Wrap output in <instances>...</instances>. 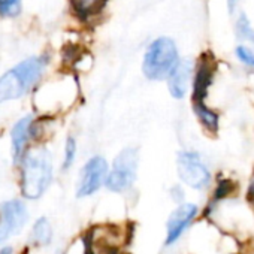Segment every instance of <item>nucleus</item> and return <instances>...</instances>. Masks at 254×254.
<instances>
[{"mask_svg": "<svg viewBox=\"0 0 254 254\" xmlns=\"http://www.w3.org/2000/svg\"><path fill=\"white\" fill-rule=\"evenodd\" d=\"M18 186L23 199L38 200L54 180L53 153L45 145H32L18 162Z\"/></svg>", "mask_w": 254, "mask_h": 254, "instance_id": "2", "label": "nucleus"}, {"mask_svg": "<svg viewBox=\"0 0 254 254\" xmlns=\"http://www.w3.org/2000/svg\"><path fill=\"white\" fill-rule=\"evenodd\" d=\"M250 194H251V196H254V177H253L251 184H250Z\"/></svg>", "mask_w": 254, "mask_h": 254, "instance_id": "23", "label": "nucleus"}, {"mask_svg": "<svg viewBox=\"0 0 254 254\" xmlns=\"http://www.w3.org/2000/svg\"><path fill=\"white\" fill-rule=\"evenodd\" d=\"M78 156V142L73 135H69L64 141L63 147V160H62V171L67 172L73 168Z\"/></svg>", "mask_w": 254, "mask_h": 254, "instance_id": "15", "label": "nucleus"}, {"mask_svg": "<svg viewBox=\"0 0 254 254\" xmlns=\"http://www.w3.org/2000/svg\"><path fill=\"white\" fill-rule=\"evenodd\" d=\"M138 168H139V148L124 147L114 157L103 187H106L111 193H117V194L129 191L136 183Z\"/></svg>", "mask_w": 254, "mask_h": 254, "instance_id": "4", "label": "nucleus"}, {"mask_svg": "<svg viewBox=\"0 0 254 254\" xmlns=\"http://www.w3.org/2000/svg\"><path fill=\"white\" fill-rule=\"evenodd\" d=\"M0 254H14V248L6 245V247H2L0 248Z\"/></svg>", "mask_w": 254, "mask_h": 254, "instance_id": "21", "label": "nucleus"}, {"mask_svg": "<svg viewBox=\"0 0 254 254\" xmlns=\"http://www.w3.org/2000/svg\"><path fill=\"white\" fill-rule=\"evenodd\" d=\"M232 189H233V186H232V183H230L229 180L220 181V184H218V187H217V190H215V194H214V202H217V200L226 197V196L232 191Z\"/></svg>", "mask_w": 254, "mask_h": 254, "instance_id": "19", "label": "nucleus"}, {"mask_svg": "<svg viewBox=\"0 0 254 254\" xmlns=\"http://www.w3.org/2000/svg\"><path fill=\"white\" fill-rule=\"evenodd\" d=\"M177 172L180 180L194 190H203L211 183V172L196 151L183 150L178 153Z\"/></svg>", "mask_w": 254, "mask_h": 254, "instance_id": "7", "label": "nucleus"}, {"mask_svg": "<svg viewBox=\"0 0 254 254\" xmlns=\"http://www.w3.org/2000/svg\"><path fill=\"white\" fill-rule=\"evenodd\" d=\"M178 62L180 53L177 42L169 36H159L145 48L141 70L148 81H166Z\"/></svg>", "mask_w": 254, "mask_h": 254, "instance_id": "3", "label": "nucleus"}, {"mask_svg": "<svg viewBox=\"0 0 254 254\" xmlns=\"http://www.w3.org/2000/svg\"><path fill=\"white\" fill-rule=\"evenodd\" d=\"M23 14V0H0V18H18Z\"/></svg>", "mask_w": 254, "mask_h": 254, "instance_id": "16", "label": "nucleus"}, {"mask_svg": "<svg viewBox=\"0 0 254 254\" xmlns=\"http://www.w3.org/2000/svg\"><path fill=\"white\" fill-rule=\"evenodd\" d=\"M109 0H69L72 14L81 23H88L102 14Z\"/></svg>", "mask_w": 254, "mask_h": 254, "instance_id": "12", "label": "nucleus"}, {"mask_svg": "<svg viewBox=\"0 0 254 254\" xmlns=\"http://www.w3.org/2000/svg\"><path fill=\"white\" fill-rule=\"evenodd\" d=\"M235 32H236L239 39L254 44V29H253V26H251V23L245 14H239V17L236 20Z\"/></svg>", "mask_w": 254, "mask_h": 254, "instance_id": "17", "label": "nucleus"}, {"mask_svg": "<svg viewBox=\"0 0 254 254\" xmlns=\"http://www.w3.org/2000/svg\"><path fill=\"white\" fill-rule=\"evenodd\" d=\"M108 171H109L108 160L103 156L100 154L91 156L79 169L76 189H75L76 197L85 199L94 196L105 186Z\"/></svg>", "mask_w": 254, "mask_h": 254, "instance_id": "6", "label": "nucleus"}, {"mask_svg": "<svg viewBox=\"0 0 254 254\" xmlns=\"http://www.w3.org/2000/svg\"><path fill=\"white\" fill-rule=\"evenodd\" d=\"M53 226L47 217H39L30 230V242L35 247H48L53 242Z\"/></svg>", "mask_w": 254, "mask_h": 254, "instance_id": "14", "label": "nucleus"}, {"mask_svg": "<svg viewBox=\"0 0 254 254\" xmlns=\"http://www.w3.org/2000/svg\"><path fill=\"white\" fill-rule=\"evenodd\" d=\"M171 196H172V199L175 202H183V199H184V190L180 186H174L171 189Z\"/></svg>", "mask_w": 254, "mask_h": 254, "instance_id": "20", "label": "nucleus"}, {"mask_svg": "<svg viewBox=\"0 0 254 254\" xmlns=\"http://www.w3.org/2000/svg\"><path fill=\"white\" fill-rule=\"evenodd\" d=\"M236 57L239 59V62H242L244 64H247V66L254 69V53L250 48L238 47L236 48Z\"/></svg>", "mask_w": 254, "mask_h": 254, "instance_id": "18", "label": "nucleus"}, {"mask_svg": "<svg viewBox=\"0 0 254 254\" xmlns=\"http://www.w3.org/2000/svg\"><path fill=\"white\" fill-rule=\"evenodd\" d=\"M215 72V60L211 53H203L193 69V97L191 100H205Z\"/></svg>", "mask_w": 254, "mask_h": 254, "instance_id": "10", "label": "nucleus"}, {"mask_svg": "<svg viewBox=\"0 0 254 254\" xmlns=\"http://www.w3.org/2000/svg\"><path fill=\"white\" fill-rule=\"evenodd\" d=\"M29 221V209L23 199H8L0 203V245L23 232Z\"/></svg>", "mask_w": 254, "mask_h": 254, "instance_id": "8", "label": "nucleus"}, {"mask_svg": "<svg viewBox=\"0 0 254 254\" xmlns=\"http://www.w3.org/2000/svg\"><path fill=\"white\" fill-rule=\"evenodd\" d=\"M193 69H194V66L190 60L180 59L177 66L172 69V72L166 78L168 91L174 99L181 100L187 96V91H189L191 79H193Z\"/></svg>", "mask_w": 254, "mask_h": 254, "instance_id": "11", "label": "nucleus"}, {"mask_svg": "<svg viewBox=\"0 0 254 254\" xmlns=\"http://www.w3.org/2000/svg\"><path fill=\"white\" fill-rule=\"evenodd\" d=\"M51 63L48 53L33 54L0 75V105L21 100L45 76Z\"/></svg>", "mask_w": 254, "mask_h": 254, "instance_id": "1", "label": "nucleus"}, {"mask_svg": "<svg viewBox=\"0 0 254 254\" xmlns=\"http://www.w3.org/2000/svg\"><path fill=\"white\" fill-rule=\"evenodd\" d=\"M227 5H229V12L232 14L236 8V0H227Z\"/></svg>", "mask_w": 254, "mask_h": 254, "instance_id": "22", "label": "nucleus"}, {"mask_svg": "<svg viewBox=\"0 0 254 254\" xmlns=\"http://www.w3.org/2000/svg\"><path fill=\"white\" fill-rule=\"evenodd\" d=\"M197 211L199 209L194 203H181L178 208L172 211L166 223V239H165L166 247L175 244L181 238L184 230L190 226V223L197 215Z\"/></svg>", "mask_w": 254, "mask_h": 254, "instance_id": "9", "label": "nucleus"}, {"mask_svg": "<svg viewBox=\"0 0 254 254\" xmlns=\"http://www.w3.org/2000/svg\"><path fill=\"white\" fill-rule=\"evenodd\" d=\"M193 111L199 120V123L205 127L209 133H217L218 132V126H220V117L218 114L211 109L205 100H191Z\"/></svg>", "mask_w": 254, "mask_h": 254, "instance_id": "13", "label": "nucleus"}, {"mask_svg": "<svg viewBox=\"0 0 254 254\" xmlns=\"http://www.w3.org/2000/svg\"><path fill=\"white\" fill-rule=\"evenodd\" d=\"M44 133L42 121L36 118L35 114H27L18 118L9 132V142H11V159L12 163L17 166L24 153L32 147L33 142L39 139Z\"/></svg>", "mask_w": 254, "mask_h": 254, "instance_id": "5", "label": "nucleus"}]
</instances>
